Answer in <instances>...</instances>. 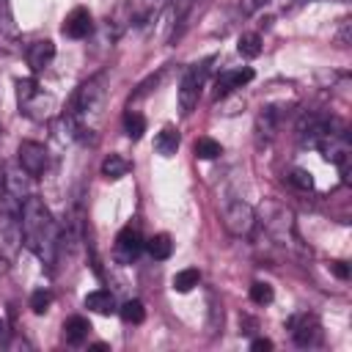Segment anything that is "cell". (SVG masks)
I'll return each mask as SVG.
<instances>
[{
  "label": "cell",
  "mask_w": 352,
  "mask_h": 352,
  "mask_svg": "<svg viewBox=\"0 0 352 352\" xmlns=\"http://www.w3.org/2000/svg\"><path fill=\"white\" fill-rule=\"evenodd\" d=\"M223 154V146L214 138H198L195 140V157L198 160H217Z\"/></svg>",
  "instance_id": "f546056e"
},
{
  "label": "cell",
  "mask_w": 352,
  "mask_h": 352,
  "mask_svg": "<svg viewBox=\"0 0 352 352\" xmlns=\"http://www.w3.org/2000/svg\"><path fill=\"white\" fill-rule=\"evenodd\" d=\"M16 41H19V28H16L14 11H11V0H0V44L11 47Z\"/></svg>",
  "instance_id": "ac0fdd59"
},
{
  "label": "cell",
  "mask_w": 352,
  "mask_h": 352,
  "mask_svg": "<svg viewBox=\"0 0 352 352\" xmlns=\"http://www.w3.org/2000/svg\"><path fill=\"white\" fill-rule=\"evenodd\" d=\"M104 94H107V72H99L94 77H88L72 96L66 113L77 121V129L80 135L82 132H94V118L99 116L102 104H104Z\"/></svg>",
  "instance_id": "7a4b0ae2"
},
{
  "label": "cell",
  "mask_w": 352,
  "mask_h": 352,
  "mask_svg": "<svg viewBox=\"0 0 352 352\" xmlns=\"http://www.w3.org/2000/svg\"><path fill=\"white\" fill-rule=\"evenodd\" d=\"M82 302H85V308H88V311H94V314H99V316H110V314H116V311H118L116 297H113V292H107V289L88 292Z\"/></svg>",
  "instance_id": "ffe728a7"
},
{
  "label": "cell",
  "mask_w": 352,
  "mask_h": 352,
  "mask_svg": "<svg viewBox=\"0 0 352 352\" xmlns=\"http://www.w3.org/2000/svg\"><path fill=\"white\" fill-rule=\"evenodd\" d=\"M102 176L104 179H110V182H116V179H121V176H126L129 173V162L121 157V154H107L104 160H102Z\"/></svg>",
  "instance_id": "d4e9b609"
},
{
  "label": "cell",
  "mask_w": 352,
  "mask_h": 352,
  "mask_svg": "<svg viewBox=\"0 0 352 352\" xmlns=\"http://www.w3.org/2000/svg\"><path fill=\"white\" fill-rule=\"evenodd\" d=\"M286 182H289L294 190H302V192L314 190V176H311L305 168H292L289 176H286Z\"/></svg>",
  "instance_id": "4dcf8cb0"
},
{
  "label": "cell",
  "mask_w": 352,
  "mask_h": 352,
  "mask_svg": "<svg viewBox=\"0 0 352 352\" xmlns=\"http://www.w3.org/2000/svg\"><path fill=\"white\" fill-rule=\"evenodd\" d=\"M336 38H338L341 47H346V44L352 41V19H341V28H338Z\"/></svg>",
  "instance_id": "e575fe53"
},
{
  "label": "cell",
  "mask_w": 352,
  "mask_h": 352,
  "mask_svg": "<svg viewBox=\"0 0 352 352\" xmlns=\"http://www.w3.org/2000/svg\"><path fill=\"white\" fill-rule=\"evenodd\" d=\"M261 47H264V41H261V36H258L256 30L242 33L239 41H236V52H239L242 58H256V55H261Z\"/></svg>",
  "instance_id": "4316f807"
},
{
  "label": "cell",
  "mask_w": 352,
  "mask_h": 352,
  "mask_svg": "<svg viewBox=\"0 0 352 352\" xmlns=\"http://www.w3.org/2000/svg\"><path fill=\"white\" fill-rule=\"evenodd\" d=\"M316 148L324 154V160H330L338 170H341V176L346 179L349 176V160H352V143H349V138H346V132L344 129H336V124L322 135V140L316 143Z\"/></svg>",
  "instance_id": "52a82bcc"
},
{
  "label": "cell",
  "mask_w": 352,
  "mask_h": 352,
  "mask_svg": "<svg viewBox=\"0 0 352 352\" xmlns=\"http://www.w3.org/2000/svg\"><path fill=\"white\" fill-rule=\"evenodd\" d=\"M52 58H55V44H52V38H36L33 44L25 47V60H28V66H30L33 74L44 72V69L52 63Z\"/></svg>",
  "instance_id": "5bb4252c"
},
{
  "label": "cell",
  "mask_w": 352,
  "mask_h": 352,
  "mask_svg": "<svg viewBox=\"0 0 352 352\" xmlns=\"http://www.w3.org/2000/svg\"><path fill=\"white\" fill-rule=\"evenodd\" d=\"M261 223H264L267 239L272 245H278L286 253H305V245L297 236L294 212L289 206H283L280 201H264L261 204Z\"/></svg>",
  "instance_id": "3957f363"
},
{
  "label": "cell",
  "mask_w": 352,
  "mask_h": 352,
  "mask_svg": "<svg viewBox=\"0 0 352 352\" xmlns=\"http://www.w3.org/2000/svg\"><path fill=\"white\" fill-rule=\"evenodd\" d=\"M88 330H91V324H88L85 316H69V319L63 322V338H66V344H72V346L82 344V341L88 338Z\"/></svg>",
  "instance_id": "7402d4cb"
},
{
  "label": "cell",
  "mask_w": 352,
  "mask_h": 352,
  "mask_svg": "<svg viewBox=\"0 0 352 352\" xmlns=\"http://www.w3.org/2000/svg\"><path fill=\"white\" fill-rule=\"evenodd\" d=\"M220 217H223V226H226V231L231 236L248 239L256 231V212L242 198H228L223 204V209H220Z\"/></svg>",
  "instance_id": "8992f818"
},
{
  "label": "cell",
  "mask_w": 352,
  "mask_h": 352,
  "mask_svg": "<svg viewBox=\"0 0 352 352\" xmlns=\"http://www.w3.org/2000/svg\"><path fill=\"white\" fill-rule=\"evenodd\" d=\"M16 104H19V113L28 116L30 121H47L55 110L52 94H47L33 77L16 80Z\"/></svg>",
  "instance_id": "5b68a950"
},
{
  "label": "cell",
  "mask_w": 352,
  "mask_h": 352,
  "mask_svg": "<svg viewBox=\"0 0 352 352\" xmlns=\"http://www.w3.org/2000/svg\"><path fill=\"white\" fill-rule=\"evenodd\" d=\"M19 226H22V245L47 267L52 270L60 250V228L38 195H28L19 206Z\"/></svg>",
  "instance_id": "6da1fadb"
},
{
  "label": "cell",
  "mask_w": 352,
  "mask_h": 352,
  "mask_svg": "<svg viewBox=\"0 0 352 352\" xmlns=\"http://www.w3.org/2000/svg\"><path fill=\"white\" fill-rule=\"evenodd\" d=\"M16 162L19 168L36 179V176H44L47 168H50V154L44 148V143H36V140H22L19 148H16Z\"/></svg>",
  "instance_id": "30bf717a"
},
{
  "label": "cell",
  "mask_w": 352,
  "mask_h": 352,
  "mask_svg": "<svg viewBox=\"0 0 352 352\" xmlns=\"http://www.w3.org/2000/svg\"><path fill=\"white\" fill-rule=\"evenodd\" d=\"M179 143H182V135L176 126H162L157 135H154V151L160 157H173L179 151Z\"/></svg>",
  "instance_id": "44dd1931"
},
{
  "label": "cell",
  "mask_w": 352,
  "mask_h": 352,
  "mask_svg": "<svg viewBox=\"0 0 352 352\" xmlns=\"http://www.w3.org/2000/svg\"><path fill=\"white\" fill-rule=\"evenodd\" d=\"M129 25H132V0H121V3L110 11V16H107L110 38H118Z\"/></svg>",
  "instance_id": "d6986e66"
},
{
  "label": "cell",
  "mask_w": 352,
  "mask_h": 352,
  "mask_svg": "<svg viewBox=\"0 0 352 352\" xmlns=\"http://www.w3.org/2000/svg\"><path fill=\"white\" fill-rule=\"evenodd\" d=\"M162 6L165 0H132V25H146Z\"/></svg>",
  "instance_id": "cb8c5ba5"
},
{
  "label": "cell",
  "mask_w": 352,
  "mask_h": 352,
  "mask_svg": "<svg viewBox=\"0 0 352 352\" xmlns=\"http://www.w3.org/2000/svg\"><path fill=\"white\" fill-rule=\"evenodd\" d=\"M3 333H6V322L0 319V338H3Z\"/></svg>",
  "instance_id": "f35d334b"
},
{
  "label": "cell",
  "mask_w": 352,
  "mask_h": 352,
  "mask_svg": "<svg viewBox=\"0 0 352 352\" xmlns=\"http://www.w3.org/2000/svg\"><path fill=\"white\" fill-rule=\"evenodd\" d=\"M28 179H30V176H28V173L19 168V162H16L14 168L6 170V176H3V187H6V192H8L11 198H16V201L22 204V201L30 195V192H28Z\"/></svg>",
  "instance_id": "2e32d148"
},
{
  "label": "cell",
  "mask_w": 352,
  "mask_h": 352,
  "mask_svg": "<svg viewBox=\"0 0 352 352\" xmlns=\"http://www.w3.org/2000/svg\"><path fill=\"white\" fill-rule=\"evenodd\" d=\"M330 270H333L341 280H346V278H349V267H346L344 261H330Z\"/></svg>",
  "instance_id": "d590c367"
},
{
  "label": "cell",
  "mask_w": 352,
  "mask_h": 352,
  "mask_svg": "<svg viewBox=\"0 0 352 352\" xmlns=\"http://www.w3.org/2000/svg\"><path fill=\"white\" fill-rule=\"evenodd\" d=\"M264 3H267V0H242V11H245V14H253V11L261 8Z\"/></svg>",
  "instance_id": "74e56055"
},
{
  "label": "cell",
  "mask_w": 352,
  "mask_h": 352,
  "mask_svg": "<svg viewBox=\"0 0 352 352\" xmlns=\"http://www.w3.org/2000/svg\"><path fill=\"white\" fill-rule=\"evenodd\" d=\"M250 349H256V352H267V349H272V341L270 338H253V344H250Z\"/></svg>",
  "instance_id": "8d00e7d4"
},
{
  "label": "cell",
  "mask_w": 352,
  "mask_h": 352,
  "mask_svg": "<svg viewBox=\"0 0 352 352\" xmlns=\"http://www.w3.org/2000/svg\"><path fill=\"white\" fill-rule=\"evenodd\" d=\"M143 248L148 250V256H151L154 261H165V258L173 253V239H170L168 234H154L151 239H146Z\"/></svg>",
  "instance_id": "603a6c76"
},
{
  "label": "cell",
  "mask_w": 352,
  "mask_h": 352,
  "mask_svg": "<svg viewBox=\"0 0 352 352\" xmlns=\"http://www.w3.org/2000/svg\"><path fill=\"white\" fill-rule=\"evenodd\" d=\"M198 283H201V272H198L195 267H184V270H179V272L173 275V289H176L179 294L192 292Z\"/></svg>",
  "instance_id": "484cf974"
},
{
  "label": "cell",
  "mask_w": 352,
  "mask_h": 352,
  "mask_svg": "<svg viewBox=\"0 0 352 352\" xmlns=\"http://www.w3.org/2000/svg\"><path fill=\"white\" fill-rule=\"evenodd\" d=\"M206 72H209V60H201V63H192V66L184 69V74L179 80V110H182V116H190L195 110V104L201 99Z\"/></svg>",
  "instance_id": "ba28073f"
},
{
  "label": "cell",
  "mask_w": 352,
  "mask_h": 352,
  "mask_svg": "<svg viewBox=\"0 0 352 352\" xmlns=\"http://www.w3.org/2000/svg\"><path fill=\"white\" fill-rule=\"evenodd\" d=\"M0 132H3V129H0Z\"/></svg>",
  "instance_id": "60d3db41"
},
{
  "label": "cell",
  "mask_w": 352,
  "mask_h": 352,
  "mask_svg": "<svg viewBox=\"0 0 352 352\" xmlns=\"http://www.w3.org/2000/svg\"><path fill=\"white\" fill-rule=\"evenodd\" d=\"M250 80H253V69H250V66H242V69H226V72H220L217 80H214V96L223 99V96L234 94L236 88H245Z\"/></svg>",
  "instance_id": "4fadbf2b"
},
{
  "label": "cell",
  "mask_w": 352,
  "mask_h": 352,
  "mask_svg": "<svg viewBox=\"0 0 352 352\" xmlns=\"http://www.w3.org/2000/svg\"><path fill=\"white\" fill-rule=\"evenodd\" d=\"M91 30H94V19H91V11L82 8V6L72 8V11L66 14L63 25H60V33H63L66 38H77V41H80V38H88Z\"/></svg>",
  "instance_id": "7c38bea8"
},
{
  "label": "cell",
  "mask_w": 352,
  "mask_h": 352,
  "mask_svg": "<svg viewBox=\"0 0 352 352\" xmlns=\"http://www.w3.org/2000/svg\"><path fill=\"white\" fill-rule=\"evenodd\" d=\"M289 330H292V341L302 349H314L322 344L324 333H322V324L314 314H297L289 319Z\"/></svg>",
  "instance_id": "9c48e42d"
},
{
  "label": "cell",
  "mask_w": 352,
  "mask_h": 352,
  "mask_svg": "<svg viewBox=\"0 0 352 352\" xmlns=\"http://www.w3.org/2000/svg\"><path fill=\"white\" fill-rule=\"evenodd\" d=\"M118 316L126 322V324H140L146 319V308L140 300H126L118 305Z\"/></svg>",
  "instance_id": "f1b7e54d"
},
{
  "label": "cell",
  "mask_w": 352,
  "mask_h": 352,
  "mask_svg": "<svg viewBox=\"0 0 352 352\" xmlns=\"http://www.w3.org/2000/svg\"><path fill=\"white\" fill-rule=\"evenodd\" d=\"M250 300H253L256 305H270V302L275 300V292H272V286H270L267 280H256V283L250 286Z\"/></svg>",
  "instance_id": "1f68e13d"
},
{
  "label": "cell",
  "mask_w": 352,
  "mask_h": 352,
  "mask_svg": "<svg viewBox=\"0 0 352 352\" xmlns=\"http://www.w3.org/2000/svg\"><path fill=\"white\" fill-rule=\"evenodd\" d=\"M344 3H349V0H344Z\"/></svg>",
  "instance_id": "ab89813d"
},
{
  "label": "cell",
  "mask_w": 352,
  "mask_h": 352,
  "mask_svg": "<svg viewBox=\"0 0 352 352\" xmlns=\"http://www.w3.org/2000/svg\"><path fill=\"white\" fill-rule=\"evenodd\" d=\"M278 124H280V113L275 107H264L258 113V118H256V143L258 146H267L275 138Z\"/></svg>",
  "instance_id": "9a60e30c"
},
{
  "label": "cell",
  "mask_w": 352,
  "mask_h": 352,
  "mask_svg": "<svg viewBox=\"0 0 352 352\" xmlns=\"http://www.w3.org/2000/svg\"><path fill=\"white\" fill-rule=\"evenodd\" d=\"M146 132V118L138 113V110H126L124 113V135L129 140H140Z\"/></svg>",
  "instance_id": "83f0119b"
},
{
  "label": "cell",
  "mask_w": 352,
  "mask_h": 352,
  "mask_svg": "<svg viewBox=\"0 0 352 352\" xmlns=\"http://www.w3.org/2000/svg\"><path fill=\"white\" fill-rule=\"evenodd\" d=\"M19 201L8 192L0 198V264H11L22 248V226H19Z\"/></svg>",
  "instance_id": "277c9868"
},
{
  "label": "cell",
  "mask_w": 352,
  "mask_h": 352,
  "mask_svg": "<svg viewBox=\"0 0 352 352\" xmlns=\"http://www.w3.org/2000/svg\"><path fill=\"white\" fill-rule=\"evenodd\" d=\"M162 74H165V69H162L160 74H151L148 80H143V82L138 85V91H135V99H138V96H143V94H148L151 88H157V85H160V80H162Z\"/></svg>",
  "instance_id": "836d02e7"
},
{
  "label": "cell",
  "mask_w": 352,
  "mask_h": 352,
  "mask_svg": "<svg viewBox=\"0 0 352 352\" xmlns=\"http://www.w3.org/2000/svg\"><path fill=\"white\" fill-rule=\"evenodd\" d=\"M50 305H52V292L50 289H36L33 294H30V311L33 314H47L50 311Z\"/></svg>",
  "instance_id": "d6a6232c"
},
{
  "label": "cell",
  "mask_w": 352,
  "mask_h": 352,
  "mask_svg": "<svg viewBox=\"0 0 352 352\" xmlns=\"http://www.w3.org/2000/svg\"><path fill=\"white\" fill-rule=\"evenodd\" d=\"M146 239L140 236V231L135 226H124L116 236V245H113V256L118 264H132L138 258V253L143 250Z\"/></svg>",
  "instance_id": "8fae6325"
},
{
  "label": "cell",
  "mask_w": 352,
  "mask_h": 352,
  "mask_svg": "<svg viewBox=\"0 0 352 352\" xmlns=\"http://www.w3.org/2000/svg\"><path fill=\"white\" fill-rule=\"evenodd\" d=\"M192 3H195V0H168V25H170L168 38H170V41L182 36V28H184V19H187Z\"/></svg>",
  "instance_id": "e0dca14e"
}]
</instances>
